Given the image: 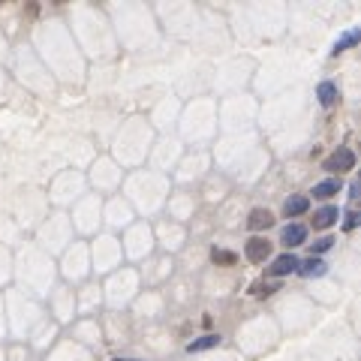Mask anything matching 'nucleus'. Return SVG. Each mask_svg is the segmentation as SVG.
Returning a JSON list of instances; mask_svg holds the SVG:
<instances>
[{"mask_svg": "<svg viewBox=\"0 0 361 361\" xmlns=\"http://www.w3.org/2000/svg\"><path fill=\"white\" fill-rule=\"evenodd\" d=\"M322 169L325 171H352L355 169V153H352L349 148H337L328 160L322 162Z\"/></svg>", "mask_w": 361, "mask_h": 361, "instance_id": "obj_1", "label": "nucleus"}, {"mask_svg": "<svg viewBox=\"0 0 361 361\" xmlns=\"http://www.w3.org/2000/svg\"><path fill=\"white\" fill-rule=\"evenodd\" d=\"M295 268H298V256H292V253H283V256H277L274 262H271L268 274L271 277H286V274H292Z\"/></svg>", "mask_w": 361, "mask_h": 361, "instance_id": "obj_2", "label": "nucleus"}, {"mask_svg": "<svg viewBox=\"0 0 361 361\" xmlns=\"http://www.w3.org/2000/svg\"><path fill=\"white\" fill-rule=\"evenodd\" d=\"M244 253H247L250 262H265V259L271 256V241H265V238H250L247 247H244Z\"/></svg>", "mask_w": 361, "mask_h": 361, "instance_id": "obj_3", "label": "nucleus"}, {"mask_svg": "<svg viewBox=\"0 0 361 361\" xmlns=\"http://www.w3.org/2000/svg\"><path fill=\"white\" fill-rule=\"evenodd\" d=\"M340 220V211L334 205H325V208H319V211L313 214V229H328V226H334Z\"/></svg>", "mask_w": 361, "mask_h": 361, "instance_id": "obj_4", "label": "nucleus"}, {"mask_svg": "<svg viewBox=\"0 0 361 361\" xmlns=\"http://www.w3.org/2000/svg\"><path fill=\"white\" fill-rule=\"evenodd\" d=\"M295 271H298V274H301V277H307V280H310V277H322L325 271H328V265H325L322 259L310 256L307 262H298V268H295Z\"/></svg>", "mask_w": 361, "mask_h": 361, "instance_id": "obj_5", "label": "nucleus"}, {"mask_svg": "<svg viewBox=\"0 0 361 361\" xmlns=\"http://www.w3.org/2000/svg\"><path fill=\"white\" fill-rule=\"evenodd\" d=\"M304 238H307V229H304L301 223H292V226H286V229H283V235H280V241H283L289 250H292V247H298V244H304Z\"/></svg>", "mask_w": 361, "mask_h": 361, "instance_id": "obj_6", "label": "nucleus"}, {"mask_svg": "<svg viewBox=\"0 0 361 361\" xmlns=\"http://www.w3.org/2000/svg\"><path fill=\"white\" fill-rule=\"evenodd\" d=\"M274 223V214L271 211H265V208H256V211H250V217H247V226L253 232H259V229H268V226Z\"/></svg>", "mask_w": 361, "mask_h": 361, "instance_id": "obj_7", "label": "nucleus"}, {"mask_svg": "<svg viewBox=\"0 0 361 361\" xmlns=\"http://www.w3.org/2000/svg\"><path fill=\"white\" fill-rule=\"evenodd\" d=\"M340 193V178H328V180H319L313 187V199H331Z\"/></svg>", "mask_w": 361, "mask_h": 361, "instance_id": "obj_8", "label": "nucleus"}, {"mask_svg": "<svg viewBox=\"0 0 361 361\" xmlns=\"http://www.w3.org/2000/svg\"><path fill=\"white\" fill-rule=\"evenodd\" d=\"M307 208H310V199H307V196H289L286 205H283V214L286 217H301Z\"/></svg>", "mask_w": 361, "mask_h": 361, "instance_id": "obj_9", "label": "nucleus"}, {"mask_svg": "<svg viewBox=\"0 0 361 361\" xmlns=\"http://www.w3.org/2000/svg\"><path fill=\"white\" fill-rule=\"evenodd\" d=\"M316 96H319V103L325 106V108H331L334 103H337V85H334V81H322L319 87H316Z\"/></svg>", "mask_w": 361, "mask_h": 361, "instance_id": "obj_10", "label": "nucleus"}, {"mask_svg": "<svg viewBox=\"0 0 361 361\" xmlns=\"http://www.w3.org/2000/svg\"><path fill=\"white\" fill-rule=\"evenodd\" d=\"M214 346H220V334H202L199 340L190 343L187 352H205V349H214Z\"/></svg>", "mask_w": 361, "mask_h": 361, "instance_id": "obj_11", "label": "nucleus"}, {"mask_svg": "<svg viewBox=\"0 0 361 361\" xmlns=\"http://www.w3.org/2000/svg\"><path fill=\"white\" fill-rule=\"evenodd\" d=\"M358 40H361V31H349V33H343L337 42H334V49H331V54H340V51H346V49H352V45H358Z\"/></svg>", "mask_w": 361, "mask_h": 361, "instance_id": "obj_12", "label": "nucleus"}, {"mask_svg": "<svg viewBox=\"0 0 361 361\" xmlns=\"http://www.w3.org/2000/svg\"><path fill=\"white\" fill-rule=\"evenodd\" d=\"M211 259L217 262V265H235V262H238V256H235L232 250H220V247L211 250Z\"/></svg>", "mask_w": 361, "mask_h": 361, "instance_id": "obj_13", "label": "nucleus"}, {"mask_svg": "<svg viewBox=\"0 0 361 361\" xmlns=\"http://www.w3.org/2000/svg\"><path fill=\"white\" fill-rule=\"evenodd\" d=\"M277 292V283H256L253 286V295H271Z\"/></svg>", "mask_w": 361, "mask_h": 361, "instance_id": "obj_14", "label": "nucleus"}, {"mask_svg": "<svg viewBox=\"0 0 361 361\" xmlns=\"http://www.w3.org/2000/svg\"><path fill=\"white\" fill-rule=\"evenodd\" d=\"M358 220H361V217H358L355 211H349V214H346V220H343V229L352 232V229H355V226H358Z\"/></svg>", "mask_w": 361, "mask_h": 361, "instance_id": "obj_15", "label": "nucleus"}, {"mask_svg": "<svg viewBox=\"0 0 361 361\" xmlns=\"http://www.w3.org/2000/svg\"><path fill=\"white\" fill-rule=\"evenodd\" d=\"M331 238H319V241H313V253H325V250H331Z\"/></svg>", "mask_w": 361, "mask_h": 361, "instance_id": "obj_16", "label": "nucleus"}, {"mask_svg": "<svg viewBox=\"0 0 361 361\" xmlns=\"http://www.w3.org/2000/svg\"><path fill=\"white\" fill-rule=\"evenodd\" d=\"M349 199H358V180H352L349 184Z\"/></svg>", "mask_w": 361, "mask_h": 361, "instance_id": "obj_17", "label": "nucleus"}, {"mask_svg": "<svg viewBox=\"0 0 361 361\" xmlns=\"http://www.w3.org/2000/svg\"><path fill=\"white\" fill-rule=\"evenodd\" d=\"M115 361H139V358H115Z\"/></svg>", "mask_w": 361, "mask_h": 361, "instance_id": "obj_18", "label": "nucleus"}]
</instances>
